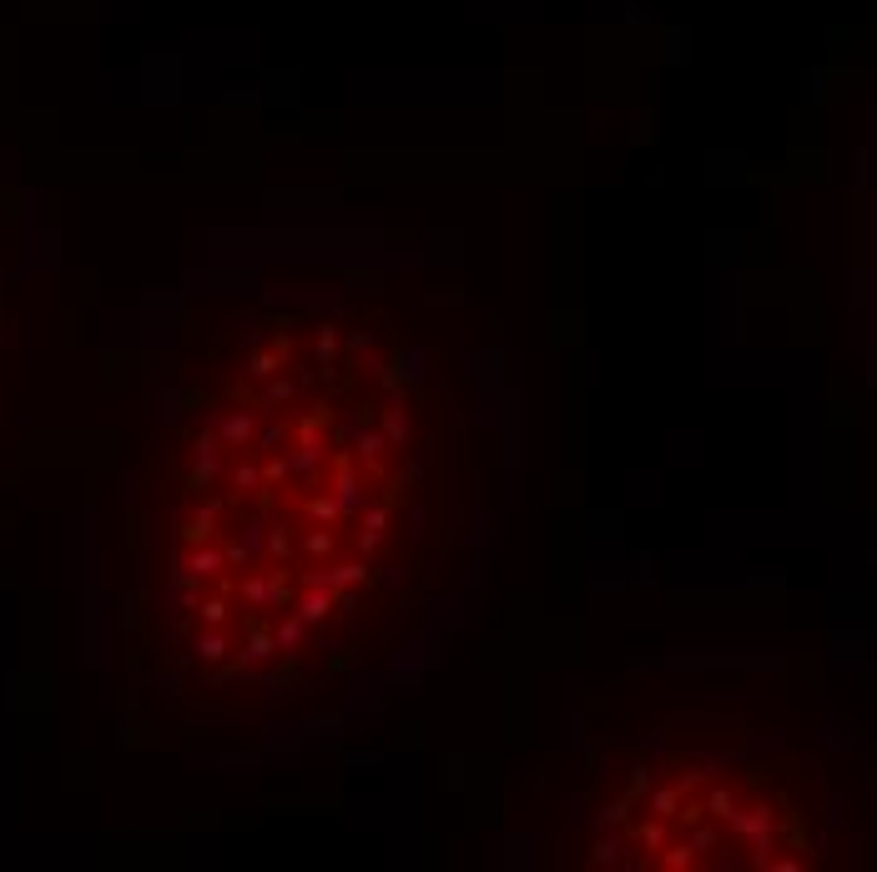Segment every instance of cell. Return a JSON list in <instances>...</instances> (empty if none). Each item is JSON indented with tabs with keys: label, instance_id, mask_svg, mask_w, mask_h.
<instances>
[{
	"label": "cell",
	"instance_id": "obj_1",
	"mask_svg": "<svg viewBox=\"0 0 877 872\" xmlns=\"http://www.w3.org/2000/svg\"><path fill=\"white\" fill-rule=\"evenodd\" d=\"M444 404L383 323L288 318L182 418L166 651L202 691H303L373 641L444 530Z\"/></svg>",
	"mask_w": 877,
	"mask_h": 872
}]
</instances>
